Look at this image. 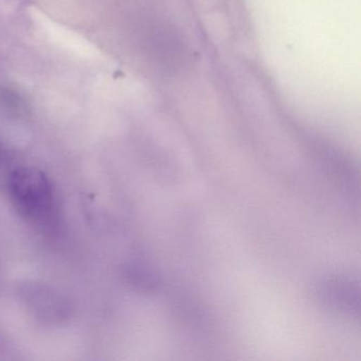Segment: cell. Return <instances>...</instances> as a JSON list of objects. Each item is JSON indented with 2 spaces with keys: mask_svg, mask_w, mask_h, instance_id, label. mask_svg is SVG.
<instances>
[{
  "mask_svg": "<svg viewBox=\"0 0 361 361\" xmlns=\"http://www.w3.org/2000/svg\"><path fill=\"white\" fill-rule=\"evenodd\" d=\"M8 191L23 216L37 224L50 221L54 209V191L49 178L41 170L23 166L12 171Z\"/></svg>",
  "mask_w": 361,
  "mask_h": 361,
  "instance_id": "cell-1",
  "label": "cell"
},
{
  "mask_svg": "<svg viewBox=\"0 0 361 361\" xmlns=\"http://www.w3.org/2000/svg\"><path fill=\"white\" fill-rule=\"evenodd\" d=\"M7 353H9L7 342H6L5 338L1 337V335H0V359L5 358L4 355L7 354Z\"/></svg>",
  "mask_w": 361,
  "mask_h": 361,
  "instance_id": "cell-3",
  "label": "cell"
},
{
  "mask_svg": "<svg viewBox=\"0 0 361 361\" xmlns=\"http://www.w3.org/2000/svg\"><path fill=\"white\" fill-rule=\"evenodd\" d=\"M20 295L29 310L43 320L60 321L68 314L66 300L49 287L27 284L23 287Z\"/></svg>",
  "mask_w": 361,
  "mask_h": 361,
  "instance_id": "cell-2",
  "label": "cell"
}]
</instances>
